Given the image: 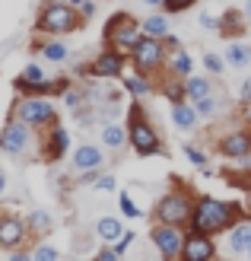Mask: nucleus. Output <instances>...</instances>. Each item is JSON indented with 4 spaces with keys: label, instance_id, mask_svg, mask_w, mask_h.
Here are the masks:
<instances>
[{
    "label": "nucleus",
    "instance_id": "obj_25",
    "mask_svg": "<svg viewBox=\"0 0 251 261\" xmlns=\"http://www.w3.org/2000/svg\"><path fill=\"white\" fill-rule=\"evenodd\" d=\"M127 89H130V93H134L137 99H143V96H150V93H153V86H150V83L140 76V70L127 76Z\"/></svg>",
    "mask_w": 251,
    "mask_h": 261
},
{
    "label": "nucleus",
    "instance_id": "obj_38",
    "mask_svg": "<svg viewBox=\"0 0 251 261\" xmlns=\"http://www.w3.org/2000/svg\"><path fill=\"white\" fill-rule=\"evenodd\" d=\"M239 99H242V102H251V76H248V80L242 83V89H239Z\"/></svg>",
    "mask_w": 251,
    "mask_h": 261
},
{
    "label": "nucleus",
    "instance_id": "obj_3",
    "mask_svg": "<svg viewBox=\"0 0 251 261\" xmlns=\"http://www.w3.org/2000/svg\"><path fill=\"white\" fill-rule=\"evenodd\" d=\"M76 22H80V19H76V7L51 0V4L42 10L38 29H42V32H51V35H64V32H73Z\"/></svg>",
    "mask_w": 251,
    "mask_h": 261
},
{
    "label": "nucleus",
    "instance_id": "obj_21",
    "mask_svg": "<svg viewBox=\"0 0 251 261\" xmlns=\"http://www.w3.org/2000/svg\"><path fill=\"white\" fill-rule=\"evenodd\" d=\"M210 93H213V86H210V80H204V76H191V80L184 83V96H188L191 102L204 99V96H210Z\"/></svg>",
    "mask_w": 251,
    "mask_h": 261
},
{
    "label": "nucleus",
    "instance_id": "obj_35",
    "mask_svg": "<svg viewBox=\"0 0 251 261\" xmlns=\"http://www.w3.org/2000/svg\"><path fill=\"white\" fill-rule=\"evenodd\" d=\"M96 188H99V191H115V178H111V175H102V178L96 181Z\"/></svg>",
    "mask_w": 251,
    "mask_h": 261
},
{
    "label": "nucleus",
    "instance_id": "obj_5",
    "mask_svg": "<svg viewBox=\"0 0 251 261\" xmlns=\"http://www.w3.org/2000/svg\"><path fill=\"white\" fill-rule=\"evenodd\" d=\"M16 118L25 121V124H32V127L51 124L54 121V106H51V99H45V93L42 96H25L16 106Z\"/></svg>",
    "mask_w": 251,
    "mask_h": 261
},
{
    "label": "nucleus",
    "instance_id": "obj_2",
    "mask_svg": "<svg viewBox=\"0 0 251 261\" xmlns=\"http://www.w3.org/2000/svg\"><path fill=\"white\" fill-rule=\"evenodd\" d=\"M105 38L115 45V51H121V55H134V48L143 42V25H137L130 16H124V13H118V16H111L108 22H105Z\"/></svg>",
    "mask_w": 251,
    "mask_h": 261
},
{
    "label": "nucleus",
    "instance_id": "obj_15",
    "mask_svg": "<svg viewBox=\"0 0 251 261\" xmlns=\"http://www.w3.org/2000/svg\"><path fill=\"white\" fill-rule=\"evenodd\" d=\"M197 109H194V102L188 106L184 99H178V102H172V124H175L178 130H191L194 124H197Z\"/></svg>",
    "mask_w": 251,
    "mask_h": 261
},
{
    "label": "nucleus",
    "instance_id": "obj_7",
    "mask_svg": "<svg viewBox=\"0 0 251 261\" xmlns=\"http://www.w3.org/2000/svg\"><path fill=\"white\" fill-rule=\"evenodd\" d=\"M150 239H153L156 249H159L162 258H181V249H184V239H188V236L181 232V226L159 223V226H153Z\"/></svg>",
    "mask_w": 251,
    "mask_h": 261
},
{
    "label": "nucleus",
    "instance_id": "obj_10",
    "mask_svg": "<svg viewBox=\"0 0 251 261\" xmlns=\"http://www.w3.org/2000/svg\"><path fill=\"white\" fill-rule=\"evenodd\" d=\"M25 232H29V223H22L13 214H4L0 217V249H16L25 239Z\"/></svg>",
    "mask_w": 251,
    "mask_h": 261
},
{
    "label": "nucleus",
    "instance_id": "obj_22",
    "mask_svg": "<svg viewBox=\"0 0 251 261\" xmlns=\"http://www.w3.org/2000/svg\"><path fill=\"white\" fill-rule=\"evenodd\" d=\"M143 35L165 38V35H169V22H165V16H159V13H153V16H147V19H143Z\"/></svg>",
    "mask_w": 251,
    "mask_h": 261
},
{
    "label": "nucleus",
    "instance_id": "obj_17",
    "mask_svg": "<svg viewBox=\"0 0 251 261\" xmlns=\"http://www.w3.org/2000/svg\"><path fill=\"white\" fill-rule=\"evenodd\" d=\"M96 236L102 239V245H111V242L121 239L124 232H121V223H118L115 217H102L99 223H96Z\"/></svg>",
    "mask_w": 251,
    "mask_h": 261
},
{
    "label": "nucleus",
    "instance_id": "obj_24",
    "mask_svg": "<svg viewBox=\"0 0 251 261\" xmlns=\"http://www.w3.org/2000/svg\"><path fill=\"white\" fill-rule=\"evenodd\" d=\"M42 58L51 61V64H61L64 58H67V45H61V42H48V45H42Z\"/></svg>",
    "mask_w": 251,
    "mask_h": 261
},
{
    "label": "nucleus",
    "instance_id": "obj_33",
    "mask_svg": "<svg viewBox=\"0 0 251 261\" xmlns=\"http://www.w3.org/2000/svg\"><path fill=\"white\" fill-rule=\"evenodd\" d=\"M121 211H124L127 217H143V214L137 211V204H134V201H130V198H127V194H121Z\"/></svg>",
    "mask_w": 251,
    "mask_h": 261
},
{
    "label": "nucleus",
    "instance_id": "obj_40",
    "mask_svg": "<svg viewBox=\"0 0 251 261\" xmlns=\"http://www.w3.org/2000/svg\"><path fill=\"white\" fill-rule=\"evenodd\" d=\"M242 13H245V22L251 25V0H245V10H242Z\"/></svg>",
    "mask_w": 251,
    "mask_h": 261
},
{
    "label": "nucleus",
    "instance_id": "obj_27",
    "mask_svg": "<svg viewBox=\"0 0 251 261\" xmlns=\"http://www.w3.org/2000/svg\"><path fill=\"white\" fill-rule=\"evenodd\" d=\"M45 80V70L38 67V64H29V67L22 70V76H19V86H25V83H42Z\"/></svg>",
    "mask_w": 251,
    "mask_h": 261
},
{
    "label": "nucleus",
    "instance_id": "obj_4",
    "mask_svg": "<svg viewBox=\"0 0 251 261\" xmlns=\"http://www.w3.org/2000/svg\"><path fill=\"white\" fill-rule=\"evenodd\" d=\"M191 214H194V204H191V198L184 191H172L156 204V220H159V223L181 226V223L191 220Z\"/></svg>",
    "mask_w": 251,
    "mask_h": 261
},
{
    "label": "nucleus",
    "instance_id": "obj_26",
    "mask_svg": "<svg viewBox=\"0 0 251 261\" xmlns=\"http://www.w3.org/2000/svg\"><path fill=\"white\" fill-rule=\"evenodd\" d=\"M194 109H197V115L210 118V115H216V112H219V99L210 93V96H204V99H197V102H194Z\"/></svg>",
    "mask_w": 251,
    "mask_h": 261
},
{
    "label": "nucleus",
    "instance_id": "obj_42",
    "mask_svg": "<svg viewBox=\"0 0 251 261\" xmlns=\"http://www.w3.org/2000/svg\"><path fill=\"white\" fill-rule=\"evenodd\" d=\"M147 7H159V4H165V0H143Z\"/></svg>",
    "mask_w": 251,
    "mask_h": 261
},
{
    "label": "nucleus",
    "instance_id": "obj_13",
    "mask_svg": "<svg viewBox=\"0 0 251 261\" xmlns=\"http://www.w3.org/2000/svg\"><path fill=\"white\" fill-rule=\"evenodd\" d=\"M105 156L99 147H92V143H83V147H76L73 153V169L76 172H89V169H102Z\"/></svg>",
    "mask_w": 251,
    "mask_h": 261
},
{
    "label": "nucleus",
    "instance_id": "obj_19",
    "mask_svg": "<svg viewBox=\"0 0 251 261\" xmlns=\"http://www.w3.org/2000/svg\"><path fill=\"white\" fill-rule=\"evenodd\" d=\"M226 61H229V67H248L251 64V45H245V42H232V45H226Z\"/></svg>",
    "mask_w": 251,
    "mask_h": 261
},
{
    "label": "nucleus",
    "instance_id": "obj_6",
    "mask_svg": "<svg viewBox=\"0 0 251 261\" xmlns=\"http://www.w3.org/2000/svg\"><path fill=\"white\" fill-rule=\"evenodd\" d=\"M32 124H25V121H10L4 130H0V150L10 153V156H22L25 150L32 147Z\"/></svg>",
    "mask_w": 251,
    "mask_h": 261
},
{
    "label": "nucleus",
    "instance_id": "obj_8",
    "mask_svg": "<svg viewBox=\"0 0 251 261\" xmlns=\"http://www.w3.org/2000/svg\"><path fill=\"white\" fill-rule=\"evenodd\" d=\"M127 137H130V143H134V150H137L140 156H153V153H159V137H156V130H153L147 121H143L140 109H134V118H130Z\"/></svg>",
    "mask_w": 251,
    "mask_h": 261
},
{
    "label": "nucleus",
    "instance_id": "obj_36",
    "mask_svg": "<svg viewBox=\"0 0 251 261\" xmlns=\"http://www.w3.org/2000/svg\"><path fill=\"white\" fill-rule=\"evenodd\" d=\"M201 25H204V29H216L219 19H216V16H210V13H201Z\"/></svg>",
    "mask_w": 251,
    "mask_h": 261
},
{
    "label": "nucleus",
    "instance_id": "obj_18",
    "mask_svg": "<svg viewBox=\"0 0 251 261\" xmlns=\"http://www.w3.org/2000/svg\"><path fill=\"white\" fill-rule=\"evenodd\" d=\"M67 147H70V134L64 127H54V130H51V137H48V143H45V153L51 156V160H58V156L67 153Z\"/></svg>",
    "mask_w": 251,
    "mask_h": 261
},
{
    "label": "nucleus",
    "instance_id": "obj_29",
    "mask_svg": "<svg viewBox=\"0 0 251 261\" xmlns=\"http://www.w3.org/2000/svg\"><path fill=\"white\" fill-rule=\"evenodd\" d=\"M242 25H245V13H242V19L235 16V13H226V16H222V29H226V32L232 29L235 35H239V32H242Z\"/></svg>",
    "mask_w": 251,
    "mask_h": 261
},
{
    "label": "nucleus",
    "instance_id": "obj_20",
    "mask_svg": "<svg viewBox=\"0 0 251 261\" xmlns=\"http://www.w3.org/2000/svg\"><path fill=\"white\" fill-rule=\"evenodd\" d=\"M124 137H127V130L121 127V124H105L102 127V143L108 150H121L124 147Z\"/></svg>",
    "mask_w": 251,
    "mask_h": 261
},
{
    "label": "nucleus",
    "instance_id": "obj_14",
    "mask_svg": "<svg viewBox=\"0 0 251 261\" xmlns=\"http://www.w3.org/2000/svg\"><path fill=\"white\" fill-rule=\"evenodd\" d=\"M124 55L121 51H105V55L96 58V64H92V73L96 76H121L124 73Z\"/></svg>",
    "mask_w": 251,
    "mask_h": 261
},
{
    "label": "nucleus",
    "instance_id": "obj_12",
    "mask_svg": "<svg viewBox=\"0 0 251 261\" xmlns=\"http://www.w3.org/2000/svg\"><path fill=\"white\" fill-rule=\"evenodd\" d=\"M219 153L222 156H235V160H245L251 153V134L248 130H229V134L219 140Z\"/></svg>",
    "mask_w": 251,
    "mask_h": 261
},
{
    "label": "nucleus",
    "instance_id": "obj_45",
    "mask_svg": "<svg viewBox=\"0 0 251 261\" xmlns=\"http://www.w3.org/2000/svg\"><path fill=\"white\" fill-rule=\"evenodd\" d=\"M248 258H251V249H248Z\"/></svg>",
    "mask_w": 251,
    "mask_h": 261
},
{
    "label": "nucleus",
    "instance_id": "obj_16",
    "mask_svg": "<svg viewBox=\"0 0 251 261\" xmlns=\"http://www.w3.org/2000/svg\"><path fill=\"white\" fill-rule=\"evenodd\" d=\"M229 249L239 252V255H248L251 249V223H235L232 232H229Z\"/></svg>",
    "mask_w": 251,
    "mask_h": 261
},
{
    "label": "nucleus",
    "instance_id": "obj_43",
    "mask_svg": "<svg viewBox=\"0 0 251 261\" xmlns=\"http://www.w3.org/2000/svg\"><path fill=\"white\" fill-rule=\"evenodd\" d=\"M67 4H70V7H83V4H86V0H67Z\"/></svg>",
    "mask_w": 251,
    "mask_h": 261
},
{
    "label": "nucleus",
    "instance_id": "obj_31",
    "mask_svg": "<svg viewBox=\"0 0 251 261\" xmlns=\"http://www.w3.org/2000/svg\"><path fill=\"white\" fill-rule=\"evenodd\" d=\"M32 258H38V261H48V258H58V249L54 245H48V242H42L38 249L32 252Z\"/></svg>",
    "mask_w": 251,
    "mask_h": 261
},
{
    "label": "nucleus",
    "instance_id": "obj_39",
    "mask_svg": "<svg viewBox=\"0 0 251 261\" xmlns=\"http://www.w3.org/2000/svg\"><path fill=\"white\" fill-rule=\"evenodd\" d=\"M64 99H67V106H70V109H73V106H80V93H67Z\"/></svg>",
    "mask_w": 251,
    "mask_h": 261
},
{
    "label": "nucleus",
    "instance_id": "obj_34",
    "mask_svg": "<svg viewBox=\"0 0 251 261\" xmlns=\"http://www.w3.org/2000/svg\"><path fill=\"white\" fill-rule=\"evenodd\" d=\"M194 4V0H165V10L169 13H181V10H188Z\"/></svg>",
    "mask_w": 251,
    "mask_h": 261
},
{
    "label": "nucleus",
    "instance_id": "obj_9",
    "mask_svg": "<svg viewBox=\"0 0 251 261\" xmlns=\"http://www.w3.org/2000/svg\"><path fill=\"white\" fill-rule=\"evenodd\" d=\"M165 61V48H162V38H153V35H143V42L134 48V64L140 73H150L156 70L159 64Z\"/></svg>",
    "mask_w": 251,
    "mask_h": 261
},
{
    "label": "nucleus",
    "instance_id": "obj_23",
    "mask_svg": "<svg viewBox=\"0 0 251 261\" xmlns=\"http://www.w3.org/2000/svg\"><path fill=\"white\" fill-rule=\"evenodd\" d=\"M194 67V61L184 55V51H172V61H169V70L175 73V76H188Z\"/></svg>",
    "mask_w": 251,
    "mask_h": 261
},
{
    "label": "nucleus",
    "instance_id": "obj_41",
    "mask_svg": "<svg viewBox=\"0 0 251 261\" xmlns=\"http://www.w3.org/2000/svg\"><path fill=\"white\" fill-rule=\"evenodd\" d=\"M4 191H7V172L0 169V194H4Z\"/></svg>",
    "mask_w": 251,
    "mask_h": 261
},
{
    "label": "nucleus",
    "instance_id": "obj_30",
    "mask_svg": "<svg viewBox=\"0 0 251 261\" xmlns=\"http://www.w3.org/2000/svg\"><path fill=\"white\" fill-rule=\"evenodd\" d=\"M222 61H226V58H219V55H204V67L210 73H222V67H226Z\"/></svg>",
    "mask_w": 251,
    "mask_h": 261
},
{
    "label": "nucleus",
    "instance_id": "obj_28",
    "mask_svg": "<svg viewBox=\"0 0 251 261\" xmlns=\"http://www.w3.org/2000/svg\"><path fill=\"white\" fill-rule=\"evenodd\" d=\"M29 226H32L35 232H48V229H51V217H48L45 211H35V214H29Z\"/></svg>",
    "mask_w": 251,
    "mask_h": 261
},
{
    "label": "nucleus",
    "instance_id": "obj_11",
    "mask_svg": "<svg viewBox=\"0 0 251 261\" xmlns=\"http://www.w3.org/2000/svg\"><path fill=\"white\" fill-rule=\"evenodd\" d=\"M213 255H216V249H213V239H210L207 232H191V236L184 239V249H181L184 261H207Z\"/></svg>",
    "mask_w": 251,
    "mask_h": 261
},
{
    "label": "nucleus",
    "instance_id": "obj_44",
    "mask_svg": "<svg viewBox=\"0 0 251 261\" xmlns=\"http://www.w3.org/2000/svg\"><path fill=\"white\" fill-rule=\"evenodd\" d=\"M245 121L251 124V102H248V112H245Z\"/></svg>",
    "mask_w": 251,
    "mask_h": 261
},
{
    "label": "nucleus",
    "instance_id": "obj_1",
    "mask_svg": "<svg viewBox=\"0 0 251 261\" xmlns=\"http://www.w3.org/2000/svg\"><path fill=\"white\" fill-rule=\"evenodd\" d=\"M232 220H235V211L229 204H222L216 198H204V201L194 204L191 226H194V232H207V236H213V232L226 229Z\"/></svg>",
    "mask_w": 251,
    "mask_h": 261
},
{
    "label": "nucleus",
    "instance_id": "obj_32",
    "mask_svg": "<svg viewBox=\"0 0 251 261\" xmlns=\"http://www.w3.org/2000/svg\"><path fill=\"white\" fill-rule=\"evenodd\" d=\"M184 153H188V160L194 163V166H207V153H201V150H197V147H191V143H188V147H184Z\"/></svg>",
    "mask_w": 251,
    "mask_h": 261
},
{
    "label": "nucleus",
    "instance_id": "obj_37",
    "mask_svg": "<svg viewBox=\"0 0 251 261\" xmlns=\"http://www.w3.org/2000/svg\"><path fill=\"white\" fill-rule=\"evenodd\" d=\"M130 242H134V232H127V236H121V239H118V255H124Z\"/></svg>",
    "mask_w": 251,
    "mask_h": 261
}]
</instances>
